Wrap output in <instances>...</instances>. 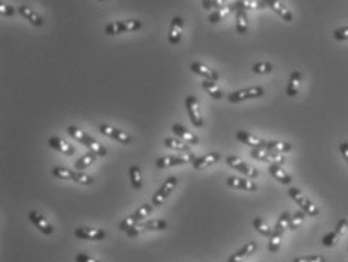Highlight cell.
Wrapping results in <instances>:
<instances>
[{"instance_id": "6da1fadb", "label": "cell", "mask_w": 348, "mask_h": 262, "mask_svg": "<svg viewBox=\"0 0 348 262\" xmlns=\"http://www.w3.org/2000/svg\"><path fill=\"white\" fill-rule=\"evenodd\" d=\"M67 131H68V134L73 137V139H75L78 143H81L83 146H86L89 151H92V152H95L98 157H106L107 155V151H106V148L101 145V143H98L94 137H91L89 134H86L85 131H81L80 128H77L75 125H70L68 128H67Z\"/></svg>"}, {"instance_id": "7a4b0ae2", "label": "cell", "mask_w": 348, "mask_h": 262, "mask_svg": "<svg viewBox=\"0 0 348 262\" xmlns=\"http://www.w3.org/2000/svg\"><path fill=\"white\" fill-rule=\"evenodd\" d=\"M142 22L140 20H121V22H113V23L106 24L104 27V33L115 36V35H121V33H130V32H136L142 27Z\"/></svg>"}, {"instance_id": "3957f363", "label": "cell", "mask_w": 348, "mask_h": 262, "mask_svg": "<svg viewBox=\"0 0 348 262\" xmlns=\"http://www.w3.org/2000/svg\"><path fill=\"white\" fill-rule=\"evenodd\" d=\"M288 194H290V197L297 204L298 207L301 208V211H304L309 217H317V215L320 214V208L312 200H309L298 189H294V187L290 189Z\"/></svg>"}, {"instance_id": "277c9868", "label": "cell", "mask_w": 348, "mask_h": 262, "mask_svg": "<svg viewBox=\"0 0 348 262\" xmlns=\"http://www.w3.org/2000/svg\"><path fill=\"white\" fill-rule=\"evenodd\" d=\"M152 204H145V205H142L137 211H134L131 215H128L127 218H124L121 223H119V229L121 231H124V232H127L128 229H131L133 226H136L140 220H144L147 215L151 214V211H152Z\"/></svg>"}, {"instance_id": "5b68a950", "label": "cell", "mask_w": 348, "mask_h": 262, "mask_svg": "<svg viewBox=\"0 0 348 262\" xmlns=\"http://www.w3.org/2000/svg\"><path fill=\"white\" fill-rule=\"evenodd\" d=\"M196 160V155L189 152L187 155H165V157H160L157 158L155 162V166L158 169H166V167H172V166H181V165H186V163H193Z\"/></svg>"}, {"instance_id": "8992f818", "label": "cell", "mask_w": 348, "mask_h": 262, "mask_svg": "<svg viewBox=\"0 0 348 262\" xmlns=\"http://www.w3.org/2000/svg\"><path fill=\"white\" fill-rule=\"evenodd\" d=\"M264 88L262 86H250V88H246V89H240V91H235V92H231L228 95V101L229 103H241V101H246V99H253V98H259V96L264 95Z\"/></svg>"}, {"instance_id": "52a82bcc", "label": "cell", "mask_w": 348, "mask_h": 262, "mask_svg": "<svg viewBox=\"0 0 348 262\" xmlns=\"http://www.w3.org/2000/svg\"><path fill=\"white\" fill-rule=\"evenodd\" d=\"M168 228V223L165 220H149L147 223H140V225H136L133 226L131 229L127 231V235L128 237H137L144 232H148V231H165Z\"/></svg>"}, {"instance_id": "ba28073f", "label": "cell", "mask_w": 348, "mask_h": 262, "mask_svg": "<svg viewBox=\"0 0 348 262\" xmlns=\"http://www.w3.org/2000/svg\"><path fill=\"white\" fill-rule=\"evenodd\" d=\"M98 130L101 134H104V136H107V137H110V139H113L116 142L122 143V145H130V143L133 142V137H131L130 133H127L124 130H119V128H115L112 125L101 124L98 127Z\"/></svg>"}, {"instance_id": "9c48e42d", "label": "cell", "mask_w": 348, "mask_h": 262, "mask_svg": "<svg viewBox=\"0 0 348 262\" xmlns=\"http://www.w3.org/2000/svg\"><path fill=\"white\" fill-rule=\"evenodd\" d=\"M176 184H178V178L176 176H169L165 183H163V186L157 190V193L154 194V197H152V205L154 207H160L161 204H165V200L171 196V193L174 191V189L176 187Z\"/></svg>"}, {"instance_id": "30bf717a", "label": "cell", "mask_w": 348, "mask_h": 262, "mask_svg": "<svg viewBox=\"0 0 348 262\" xmlns=\"http://www.w3.org/2000/svg\"><path fill=\"white\" fill-rule=\"evenodd\" d=\"M226 165L229 167H232V169H235L237 172L246 175V176L250 178V179H253V178H256V176L259 175L258 169L249 166L246 162H243V160L238 158L237 155H228V157H226Z\"/></svg>"}, {"instance_id": "8fae6325", "label": "cell", "mask_w": 348, "mask_h": 262, "mask_svg": "<svg viewBox=\"0 0 348 262\" xmlns=\"http://www.w3.org/2000/svg\"><path fill=\"white\" fill-rule=\"evenodd\" d=\"M250 155H252V158L262 162V163H269V165H272V163L283 165L285 163V155L267 151V149H252Z\"/></svg>"}, {"instance_id": "7c38bea8", "label": "cell", "mask_w": 348, "mask_h": 262, "mask_svg": "<svg viewBox=\"0 0 348 262\" xmlns=\"http://www.w3.org/2000/svg\"><path fill=\"white\" fill-rule=\"evenodd\" d=\"M186 109H187V113H189V118L192 120V124L196 128L203 127V118H202V113H200V109H199L198 99L193 95H189L186 98Z\"/></svg>"}, {"instance_id": "4fadbf2b", "label": "cell", "mask_w": 348, "mask_h": 262, "mask_svg": "<svg viewBox=\"0 0 348 262\" xmlns=\"http://www.w3.org/2000/svg\"><path fill=\"white\" fill-rule=\"evenodd\" d=\"M347 229H348V220L347 218H341V220L338 221V225H336L335 231H332L330 234H327V235L323 238L324 247H333V246L339 241V238H341L342 235H345Z\"/></svg>"}, {"instance_id": "5bb4252c", "label": "cell", "mask_w": 348, "mask_h": 262, "mask_svg": "<svg viewBox=\"0 0 348 262\" xmlns=\"http://www.w3.org/2000/svg\"><path fill=\"white\" fill-rule=\"evenodd\" d=\"M29 220L35 225V228L38 229V231H41L44 235H51L53 234V226L50 225V221L44 217V215L41 214V213H38V211H30L29 213Z\"/></svg>"}, {"instance_id": "9a60e30c", "label": "cell", "mask_w": 348, "mask_h": 262, "mask_svg": "<svg viewBox=\"0 0 348 262\" xmlns=\"http://www.w3.org/2000/svg\"><path fill=\"white\" fill-rule=\"evenodd\" d=\"M226 184L231 189L235 190H244V191H256L258 186L250 179V178H238V176H229L226 179Z\"/></svg>"}, {"instance_id": "2e32d148", "label": "cell", "mask_w": 348, "mask_h": 262, "mask_svg": "<svg viewBox=\"0 0 348 262\" xmlns=\"http://www.w3.org/2000/svg\"><path fill=\"white\" fill-rule=\"evenodd\" d=\"M74 235L78 239H89V241H101L106 238V232L103 229H91L86 226H80L74 231Z\"/></svg>"}, {"instance_id": "e0dca14e", "label": "cell", "mask_w": 348, "mask_h": 262, "mask_svg": "<svg viewBox=\"0 0 348 262\" xmlns=\"http://www.w3.org/2000/svg\"><path fill=\"white\" fill-rule=\"evenodd\" d=\"M182 29H184V20L182 17H174L171 22V27H169V43L172 46H178L181 43V35H182Z\"/></svg>"}, {"instance_id": "ac0fdd59", "label": "cell", "mask_w": 348, "mask_h": 262, "mask_svg": "<svg viewBox=\"0 0 348 262\" xmlns=\"http://www.w3.org/2000/svg\"><path fill=\"white\" fill-rule=\"evenodd\" d=\"M256 249H258L256 241H249L248 244H244L240 250L234 252V253L229 256L228 262H243L244 259H248L250 255H253V253L256 252Z\"/></svg>"}, {"instance_id": "d6986e66", "label": "cell", "mask_w": 348, "mask_h": 262, "mask_svg": "<svg viewBox=\"0 0 348 262\" xmlns=\"http://www.w3.org/2000/svg\"><path fill=\"white\" fill-rule=\"evenodd\" d=\"M235 137H237V139H238L241 143L248 145V146L253 148V149H265V143H267V140L258 139L256 136L250 134V133H248V131L240 130V131H237Z\"/></svg>"}, {"instance_id": "ffe728a7", "label": "cell", "mask_w": 348, "mask_h": 262, "mask_svg": "<svg viewBox=\"0 0 348 262\" xmlns=\"http://www.w3.org/2000/svg\"><path fill=\"white\" fill-rule=\"evenodd\" d=\"M190 70L195 72V74L200 75V77H203L205 80H210V82H217V80L220 78L219 72L216 71V70H213V68H210V67L200 64V62H193V64L190 65Z\"/></svg>"}, {"instance_id": "44dd1931", "label": "cell", "mask_w": 348, "mask_h": 262, "mask_svg": "<svg viewBox=\"0 0 348 262\" xmlns=\"http://www.w3.org/2000/svg\"><path fill=\"white\" fill-rule=\"evenodd\" d=\"M265 5L270 8V9H273L274 14H277L282 20H285V22H293V12L280 2V0H265Z\"/></svg>"}, {"instance_id": "7402d4cb", "label": "cell", "mask_w": 348, "mask_h": 262, "mask_svg": "<svg viewBox=\"0 0 348 262\" xmlns=\"http://www.w3.org/2000/svg\"><path fill=\"white\" fill-rule=\"evenodd\" d=\"M220 158H222V155L219 152H210V154H205L202 157H196V160L193 162V169L202 170L205 167L216 165L217 162H220Z\"/></svg>"}, {"instance_id": "603a6c76", "label": "cell", "mask_w": 348, "mask_h": 262, "mask_svg": "<svg viewBox=\"0 0 348 262\" xmlns=\"http://www.w3.org/2000/svg\"><path fill=\"white\" fill-rule=\"evenodd\" d=\"M18 14H20L23 18H26L29 23L36 26V27H41V26L44 24V18H43L36 11H33L32 8H29L27 5L18 6Z\"/></svg>"}, {"instance_id": "cb8c5ba5", "label": "cell", "mask_w": 348, "mask_h": 262, "mask_svg": "<svg viewBox=\"0 0 348 262\" xmlns=\"http://www.w3.org/2000/svg\"><path fill=\"white\" fill-rule=\"evenodd\" d=\"M172 131L174 134H176L182 142L190 143V145H198L199 139L196 134H193L190 130H187L182 124H174L172 125Z\"/></svg>"}, {"instance_id": "d4e9b609", "label": "cell", "mask_w": 348, "mask_h": 262, "mask_svg": "<svg viewBox=\"0 0 348 262\" xmlns=\"http://www.w3.org/2000/svg\"><path fill=\"white\" fill-rule=\"evenodd\" d=\"M232 11H237V9H244V11H258V9H262L265 8V2L262 0H237L235 3L229 5Z\"/></svg>"}, {"instance_id": "484cf974", "label": "cell", "mask_w": 348, "mask_h": 262, "mask_svg": "<svg viewBox=\"0 0 348 262\" xmlns=\"http://www.w3.org/2000/svg\"><path fill=\"white\" fill-rule=\"evenodd\" d=\"M49 145L50 148H53V149H56V151H59V152H62V154H65V155H74L75 154V148L74 146H71L70 143L64 142L62 139H59V137H50L49 139Z\"/></svg>"}, {"instance_id": "4316f807", "label": "cell", "mask_w": 348, "mask_h": 262, "mask_svg": "<svg viewBox=\"0 0 348 262\" xmlns=\"http://www.w3.org/2000/svg\"><path fill=\"white\" fill-rule=\"evenodd\" d=\"M269 172H270V175L273 176L274 179H277V181L282 183V184H291V181H293L291 175L286 173V172L282 169V166L277 165V163H272V165L269 166Z\"/></svg>"}, {"instance_id": "83f0119b", "label": "cell", "mask_w": 348, "mask_h": 262, "mask_svg": "<svg viewBox=\"0 0 348 262\" xmlns=\"http://www.w3.org/2000/svg\"><path fill=\"white\" fill-rule=\"evenodd\" d=\"M300 83H301V72L300 71H293L290 75V82L286 86V95L290 98H294L298 94L300 89Z\"/></svg>"}, {"instance_id": "f1b7e54d", "label": "cell", "mask_w": 348, "mask_h": 262, "mask_svg": "<svg viewBox=\"0 0 348 262\" xmlns=\"http://www.w3.org/2000/svg\"><path fill=\"white\" fill-rule=\"evenodd\" d=\"M235 27H237V32H238L240 35L248 33L249 20L248 14H246L244 9H237V11H235Z\"/></svg>"}, {"instance_id": "f546056e", "label": "cell", "mask_w": 348, "mask_h": 262, "mask_svg": "<svg viewBox=\"0 0 348 262\" xmlns=\"http://www.w3.org/2000/svg\"><path fill=\"white\" fill-rule=\"evenodd\" d=\"M202 89H203L208 95L211 96V98H214V99H222V98H223L222 89H220L214 82L203 80V82H202Z\"/></svg>"}, {"instance_id": "4dcf8cb0", "label": "cell", "mask_w": 348, "mask_h": 262, "mask_svg": "<svg viewBox=\"0 0 348 262\" xmlns=\"http://www.w3.org/2000/svg\"><path fill=\"white\" fill-rule=\"evenodd\" d=\"M97 157H98V155H97L95 152L89 151V152H86L85 155H81V157L75 162L74 167L77 170H85V169H88L91 165H94V162L97 160Z\"/></svg>"}, {"instance_id": "1f68e13d", "label": "cell", "mask_w": 348, "mask_h": 262, "mask_svg": "<svg viewBox=\"0 0 348 262\" xmlns=\"http://www.w3.org/2000/svg\"><path fill=\"white\" fill-rule=\"evenodd\" d=\"M130 181H131V186L133 189L136 190H140L142 186H144V179H142V172H140V167L139 166H130Z\"/></svg>"}, {"instance_id": "d6a6232c", "label": "cell", "mask_w": 348, "mask_h": 262, "mask_svg": "<svg viewBox=\"0 0 348 262\" xmlns=\"http://www.w3.org/2000/svg\"><path fill=\"white\" fill-rule=\"evenodd\" d=\"M265 149L272 151V152H277V154H285L290 152L293 149V145L288 142H267L265 143Z\"/></svg>"}, {"instance_id": "836d02e7", "label": "cell", "mask_w": 348, "mask_h": 262, "mask_svg": "<svg viewBox=\"0 0 348 262\" xmlns=\"http://www.w3.org/2000/svg\"><path fill=\"white\" fill-rule=\"evenodd\" d=\"M165 146L174 151H181V152H190V148L182 142L181 139H174V137H168L165 139Z\"/></svg>"}, {"instance_id": "e575fe53", "label": "cell", "mask_w": 348, "mask_h": 262, "mask_svg": "<svg viewBox=\"0 0 348 262\" xmlns=\"http://www.w3.org/2000/svg\"><path fill=\"white\" fill-rule=\"evenodd\" d=\"M283 234H285V232H280V231L273 229V234L270 235V241H269V246H267L269 252L276 253V252L279 250V247H280V244H282V239H283Z\"/></svg>"}, {"instance_id": "d590c367", "label": "cell", "mask_w": 348, "mask_h": 262, "mask_svg": "<svg viewBox=\"0 0 348 262\" xmlns=\"http://www.w3.org/2000/svg\"><path fill=\"white\" fill-rule=\"evenodd\" d=\"M51 173H53V176H56V178H59V179H71V181H73V179H74L75 170H70V169L62 166H56L53 167Z\"/></svg>"}, {"instance_id": "8d00e7d4", "label": "cell", "mask_w": 348, "mask_h": 262, "mask_svg": "<svg viewBox=\"0 0 348 262\" xmlns=\"http://www.w3.org/2000/svg\"><path fill=\"white\" fill-rule=\"evenodd\" d=\"M253 228H255L261 235H264V237H270V235L273 234V229H272L262 218H259V217H256V218L253 220Z\"/></svg>"}, {"instance_id": "74e56055", "label": "cell", "mask_w": 348, "mask_h": 262, "mask_svg": "<svg viewBox=\"0 0 348 262\" xmlns=\"http://www.w3.org/2000/svg\"><path fill=\"white\" fill-rule=\"evenodd\" d=\"M231 11H232L231 6H223V8H220V9H216L213 14L208 15V22H210V23H219L220 20H223L224 17H226Z\"/></svg>"}, {"instance_id": "f35d334b", "label": "cell", "mask_w": 348, "mask_h": 262, "mask_svg": "<svg viewBox=\"0 0 348 262\" xmlns=\"http://www.w3.org/2000/svg\"><path fill=\"white\" fill-rule=\"evenodd\" d=\"M306 213L304 211H297L294 214L290 217V223H288V229L290 231H296L297 228H300V225L304 221V217H306Z\"/></svg>"}, {"instance_id": "ab89813d", "label": "cell", "mask_w": 348, "mask_h": 262, "mask_svg": "<svg viewBox=\"0 0 348 262\" xmlns=\"http://www.w3.org/2000/svg\"><path fill=\"white\" fill-rule=\"evenodd\" d=\"M290 217H291V214H290L288 211H283L282 214L279 215V218H277V223H276L274 229H276V231H280V232H285V231L288 229Z\"/></svg>"}, {"instance_id": "60d3db41", "label": "cell", "mask_w": 348, "mask_h": 262, "mask_svg": "<svg viewBox=\"0 0 348 262\" xmlns=\"http://www.w3.org/2000/svg\"><path fill=\"white\" fill-rule=\"evenodd\" d=\"M252 71L255 74H269L273 71V64L270 62H258L252 67Z\"/></svg>"}, {"instance_id": "b9f144b4", "label": "cell", "mask_w": 348, "mask_h": 262, "mask_svg": "<svg viewBox=\"0 0 348 262\" xmlns=\"http://www.w3.org/2000/svg\"><path fill=\"white\" fill-rule=\"evenodd\" d=\"M73 181L78 183V184H81V186H91V184L94 183L92 176H89V175H86V173H81V172H77V170H75L74 179H73Z\"/></svg>"}, {"instance_id": "7bdbcfd3", "label": "cell", "mask_w": 348, "mask_h": 262, "mask_svg": "<svg viewBox=\"0 0 348 262\" xmlns=\"http://www.w3.org/2000/svg\"><path fill=\"white\" fill-rule=\"evenodd\" d=\"M15 12H18V8H14V6L6 5V3H0V14H2V15L11 17V15H14Z\"/></svg>"}, {"instance_id": "ee69618b", "label": "cell", "mask_w": 348, "mask_h": 262, "mask_svg": "<svg viewBox=\"0 0 348 262\" xmlns=\"http://www.w3.org/2000/svg\"><path fill=\"white\" fill-rule=\"evenodd\" d=\"M333 38L336 41H347L348 39V26L345 27H339L333 32Z\"/></svg>"}, {"instance_id": "f6af8a7d", "label": "cell", "mask_w": 348, "mask_h": 262, "mask_svg": "<svg viewBox=\"0 0 348 262\" xmlns=\"http://www.w3.org/2000/svg\"><path fill=\"white\" fill-rule=\"evenodd\" d=\"M293 262H325L323 255H311V256H300Z\"/></svg>"}, {"instance_id": "bcb514c9", "label": "cell", "mask_w": 348, "mask_h": 262, "mask_svg": "<svg viewBox=\"0 0 348 262\" xmlns=\"http://www.w3.org/2000/svg\"><path fill=\"white\" fill-rule=\"evenodd\" d=\"M339 151H341L342 158L345 160V163L348 165V142L341 143V145H339Z\"/></svg>"}, {"instance_id": "7dc6e473", "label": "cell", "mask_w": 348, "mask_h": 262, "mask_svg": "<svg viewBox=\"0 0 348 262\" xmlns=\"http://www.w3.org/2000/svg\"><path fill=\"white\" fill-rule=\"evenodd\" d=\"M75 262H99V261L94 259V258H91V256H88V255H85V253H78V255L75 256Z\"/></svg>"}, {"instance_id": "c3c4849f", "label": "cell", "mask_w": 348, "mask_h": 262, "mask_svg": "<svg viewBox=\"0 0 348 262\" xmlns=\"http://www.w3.org/2000/svg\"><path fill=\"white\" fill-rule=\"evenodd\" d=\"M224 2H226V0H213V8H216V9L223 8Z\"/></svg>"}, {"instance_id": "681fc988", "label": "cell", "mask_w": 348, "mask_h": 262, "mask_svg": "<svg viewBox=\"0 0 348 262\" xmlns=\"http://www.w3.org/2000/svg\"><path fill=\"white\" fill-rule=\"evenodd\" d=\"M98 2H106V0H98Z\"/></svg>"}, {"instance_id": "f907efd6", "label": "cell", "mask_w": 348, "mask_h": 262, "mask_svg": "<svg viewBox=\"0 0 348 262\" xmlns=\"http://www.w3.org/2000/svg\"><path fill=\"white\" fill-rule=\"evenodd\" d=\"M262 2H265V0H262Z\"/></svg>"}]
</instances>
